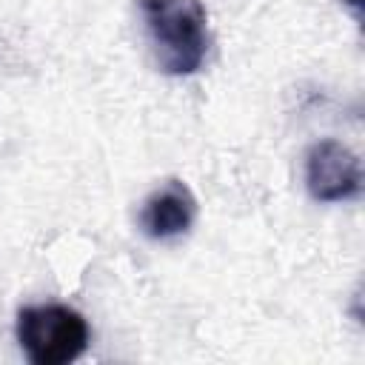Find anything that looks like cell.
Instances as JSON below:
<instances>
[{
	"mask_svg": "<svg viewBox=\"0 0 365 365\" xmlns=\"http://www.w3.org/2000/svg\"><path fill=\"white\" fill-rule=\"evenodd\" d=\"M140 11L160 71L168 77L197 74L211 46L202 0H140Z\"/></svg>",
	"mask_w": 365,
	"mask_h": 365,
	"instance_id": "6da1fadb",
	"label": "cell"
},
{
	"mask_svg": "<svg viewBox=\"0 0 365 365\" xmlns=\"http://www.w3.org/2000/svg\"><path fill=\"white\" fill-rule=\"evenodd\" d=\"M14 334L31 365H68L88 348V322L68 305L20 308Z\"/></svg>",
	"mask_w": 365,
	"mask_h": 365,
	"instance_id": "7a4b0ae2",
	"label": "cell"
},
{
	"mask_svg": "<svg viewBox=\"0 0 365 365\" xmlns=\"http://www.w3.org/2000/svg\"><path fill=\"white\" fill-rule=\"evenodd\" d=\"M305 185L317 202H345L362 191L359 157L339 140H317L305 154Z\"/></svg>",
	"mask_w": 365,
	"mask_h": 365,
	"instance_id": "3957f363",
	"label": "cell"
},
{
	"mask_svg": "<svg viewBox=\"0 0 365 365\" xmlns=\"http://www.w3.org/2000/svg\"><path fill=\"white\" fill-rule=\"evenodd\" d=\"M194 217H197V200L191 188L182 180L171 177L145 197L140 208V228L148 240L163 242V240L188 234V228L194 225Z\"/></svg>",
	"mask_w": 365,
	"mask_h": 365,
	"instance_id": "277c9868",
	"label": "cell"
},
{
	"mask_svg": "<svg viewBox=\"0 0 365 365\" xmlns=\"http://www.w3.org/2000/svg\"><path fill=\"white\" fill-rule=\"evenodd\" d=\"M345 3H348V6H351V11H354V14L359 17V9H362V0H345Z\"/></svg>",
	"mask_w": 365,
	"mask_h": 365,
	"instance_id": "5b68a950",
	"label": "cell"
}]
</instances>
